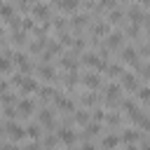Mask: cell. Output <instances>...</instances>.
Returning <instances> with one entry per match:
<instances>
[{
	"label": "cell",
	"mask_w": 150,
	"mask_h": 150,
	"mask_svg": "<svg viewBox=\"0 0 150 150\" xmlns=\"http://www.w3.org/2000/svg\"><path fill=\"white\" fill-rule=\"evenodd\" d=\"M120 94H122V87L110 84V87L105 89V103H108V105H117V103H120Z\"/></svg>",
	"instance_id": "cell-1"
},
{
	"label": "cell",
	"mask_w": 150,
	"mask_h": 150,
	"mask_svg": "<svg viewBox=\"0 0 150 150\" xmlns=\"http://www.w3.org/2000/svg\"><path fill=\"white\" fill-rule=\"evenodd\" d=\"M33 110H35V103H33V101H28V98L19 101V105H16V112H19L21 117H30V115H33Z\"/></svg>",
	"instance_id": "cell-2"
},
{
	"label": "cell",
	"mask_w": 150,
	"mask_h": 150,
	"mask_svg": "<svg viewBox=\"0 0 150 150\" xmlns=\"http://www.w3.org/2000/svg\"><path fill=\"white\" fill-rule=\"evenodd\" d=\"M122 61H124V63H131L134 68L141 63V61H138V54H136V49H134V47H127V49H122Z\"/></svg>",
	"instance_id": "cell-3"
},
{
	"label": "cell",
	"mask_w": 150,
	"mask_h": 150,
	"mask_svg": "<svg viewBox=\"0 0 150 150\" xmlns=\"http://www.w3.org/2000/svg\"><path fill=\"white\" fill-rule=\"evenodd\" d=\"M129 19H131V23H143V26H145V19H148V16H145V12H143L141 7H131V9H129Z\"/></svg>",
	"instance_id": "cell-4"
},
{
	"label": "cell",
	"mask_w": 150,
	"mask_h": 150,
	"mask_svg": "<svg viewBox=\"0 0 150 150\" xmlns=\"http://www.w3.org/2000/svg\"><path fill=\"white\" fill-rule=\"evenodd\" d=\"M122 45V33H108L105 35V49H117Z\"/></svg>",
	"instance_id": "cell-5"
},
{
	"label": "cell",
	"mask_w": 150,
	"mask_h": 150,
	"mask_svg": "<svg viewBox=\"0 0 150 150\" xmlns=\"http://www.w3.org/2000/svg\"><path fill=\"white\" fill-rule=\"evenodd\" d=\"M122 87L129 89V91H134V89L138 87V80H136L131 73H122Z\"/></svg>",
	"instance_id": "cell-6"
},
{
	"label": "cell",
	"mask_w": 150,
	"mask_h": 150,
	"mask_svg": "<svg viewBox=\"0 0 150 150\" xmlns=\"http://www.w3.org/2000/svg\"><path fill=\"white\" fill-rule=\"evenodd\" d=\"M5 129H7V134H9L12 138H21V136H23V129H21V124H16L14 120H12V122H7V127H5Z\"/></svg>",
	"instance_id": "cell-7"
},
{
	"label": "cell",
	"mask_w": 150,
	"mask_h": 150,
	"mask_svg": "<svg viewBox=\"0 0 150 150\" xmlns=\"http://www.w3.org/2000/svg\"><path fill=\"white\" fill-rule=\"evenodd\" d=\"M56 7L63 9V12H75V9L80 7V0H59Z\"/></svg>",
	"instance_id": "cell-8"
},
{
	"label": "cell",
	"mask_w": 150,
	"mask_h": 150,
	"mask_svg": "<svg viewBox=\"0 0 150 150\" xmlns=\"http://www.w3.org/2000/svg\"><path fill=\"white\" fill-rule=\"evenodd\" d=\"M73 56H75V49H73L70 54H66V56L61 59V66H63V68H68V70H77V61H75Z\"/></svg>",
	"instance_id": "cell-9"
},
{
	"label": "cell",
	"mask_w": 150,
	"mask_h": 150,
	"mask_svg": "<svg viewBox=\"0 0 150 150\" xmlns=\"http://www.w3.org/2000/svg\"><path fill=\"white\" fill-rule=\"evenodd\" d=\"M84 84H87L89 89H98V87H101V77H98L96 73H87V75H84Z\"/></svg>",
	"instance_id": "cell-10"
},
{
	"label": "cell",
	"mask_w": 150,
	"mask_h": 150,
	"mask_svg": "<svg viewBox=\"0 0 150 150\" xmlns=\"http://www.w3.org/2000/svg\"><path fill=\"white\" fill-rule=\"evenodd\" d=\"M33 14H35L40 21H47V19H49V7H47V5H35Z\"/></svg>",
	"instance_id": "cell-11"
},
{
	"label": "cell",
	"mask_w": 150,
	"mask_h": 150,
	"mask_svg": "<svg viewBox=\"0 0 150 150\" xmlns=\"http://www.w3.org/2000/svg\"><path fill=\"white\" fill-rule=\"evenodd\" d=\"M35 38H38V40H33V42H30V52H33V54L42 52V49H45V42H47V40H45V35H35Z\"/></svg>",
	"instance_id": "cell-12"
},
{
	"label": "cell",
	"mask_w": 150,
	"mask_h": 150,
	"mask_svg": "<svg viewBox=\"0 0 150 150\" xmlns=\"http://www.w3.org/2000/svg\"><path fill=\"white\" fill-rule=\"evenodd\" d=\"M40 122H42L45 127L54 129V115H52V110H42V112H40Z\"/></svg>",
	"instance_id": "cell-13"
},
{
	"label": "cell",
	"mask_w": 150,
	"mask_h": 150,
	"mask_svg": "<svg viewBox=\"0 0 150 150\" xmlns=\"http://www.w3.org/2000/svg\"><path fill=\"white\" fill-rule=\"evenodd\" d=\"M14 63H16V66H21V70H23V73H28V70H30V63H28V59H26L23 54H14Z\"/></svg>",
	"instance_id": "cell-14"
},
{
	"label": "cell",
	"mask_w": 150,
	"mask_h": 150,
	"mask_svg": "<svg viewBox=\"0 0 150 150\" xmlns=\"http://www.w3.org/2000/svg\"><path fill=\"white\" fill-rule=\"evenodd\" d=\"M105 73H108L110 77H117V75H122L124 70H122V66H120V63H108V66H105Z\"/></svg>",
	"instance_id": "cell-15"
},
{
	"label": "cell",
	"mask_w": 150,
	"mask_h": 150,
	"mask_svg": "<svg viewBox=\"0 0 150 150\" xmlns=\"http://www.w3.org/2000/svg\"><path fill=\"white\" fill-rule=\"evenodd\" d=\"M120 21H122V12L115 9V7L108 9V23H120Z\"/></svg>",
	"instance_id": "cell-16"
},
{
	"label": "cell",
	"mask_w": 150,
	"mask_h": 150,
	"mask_svg": "<svg viewBox=\"0 0 150 150\" xmlns=\"http://www.w3.org/2000/svg\"><path fill=\"white\" fill-rule=\"evenodd\" d=\"M87 19H89L87 14H75L70 23H73V28H82V26H87Z\"/></svg>",
	"instance_id": "cell-17"
},
{
	"label": "cell",
	"mask_w": 150,
	"mask_h": 150,
	"mask_svg": "<svg viewBox=\"0 0 150 150\" xmlns=\"http://www.w3.org/2000/svg\"><path fill=\"white\" fill-rule=\"evenodd\" d=\"M40 75H42L45 80H54V77H56V70H54L52 66H40Z\"/></svg>",
	"instance_id": "cell-18"
},
{
	"label": "cell",
	"mask_w": 150,
	"mask_h": 150,
	"mask_svg": "<svg viewBox=\"0 0 150 150\" xmlns=\"http://www.w3.org/2000/svg\"><path fill=\"white\" fill-rule=\"evenodd\" d=\"M61 141H63L66 145H73V143H75V134H73L70 129H61Z\"/></svg>",
	"instance_id": "cell-19"
},
{
	"label": "cell",
	"mask_w": 150,
	"mask_h": 150,
	"mask_svg": "<svg viewBox=\"0 0 150 150\" xmlns=\"http://www.w3.org/2000/svg\"><path fill=\"white\" fill-rule=\"evenodd\" d=\"M91 33L94 35H108V23H94L91 26Z\"/></svg>",
	"instance_id": "cell-20"
},
{
	"label": "cell",
	"mask_w": 150,
	"mask_h": 150,
	"mask_svg": "<svg viewBox=\"0 0 150 150\" xmlns=\"http://www.w3.org/2000/svg\"><path fill=\"white\" fill-rule=\"evenodd\" d=\"M56 105H59L61 110H73V101H68V98H63V96H56Z\"/></svg>",
	"instance_id": "cell-21"
},
{
	"label": "cell",
	"mask_w": 150,
	"mask_h": 150,
	"mask_svg": "<svg viewBox=\"0 0 150 150\" xmlns=\"http://www.w3.org/2000/svg\"><path fill=\"white\" fill-rule=\"evenodd\" d=\"M12 42H14V45H23V42H26V33H23V30H14V33H12Z\"/></svg>",
	"instance_id": "cell-22"
},
{
	"label": "cell",
	"mask_w": 150,
	"mask_h": 150,
	"mask_svg": "<svg viewBox=\"0 0 150 150\" xmlns=\"http://www.w3.org/2000/svg\"><path fill=\"white\" fill-rule=\"evenodd\" d=\"M89 117H91V115H89L87 110H80V112L75 115V122H77V124H87V122H89Z\"/></svg>",
	"instance_id": "cell-23"
},
{
	"label": "cell",
	"mask_w": 150,
	"mask_h": 150,
	"mask_svg": "<svg viewBox=\"0 0 150 150\" xmlns=\"http://www.w3.org/2000/svg\"><path fill=\"white\" fill-rule=\"evenodd\" d=\"M138 98H141V103L145 105L148 98H150V89H148V87H141V89H138Z\"/></svg>",
	"instance_id": "cell-24"
},
{
	"label": "cell",
	"mask_w": 150,
	"mask_h": 150,
	"mask_svg": "<svg viewBox=\"0 0 150 150\" xmlns=\"http://www.w3.org/2000/svg\"><path fill=\"white\" fill-rule=\"evenodd\" d=\"M98 101H101V98H98L96 94H87V96H82V103H84V105H94V103H98Z\"/></svg>",
	"instance_id": "cell-25"
},
{
	"label": "cell",
	"mask_w": 150,
	"mask_h": 150,
	"mask_svg": "<svg viewBox=\"0 0 150 150\" xmlns=\"http://www.w3.org/2000/svg\"><path fill=\"white\" fill-rule=\"evenodd\" d=\"M61 49H63V45H61V42H49V49H47V52L54 56V54H61Z\"/></svg>",
	"instance_id": "cell-26"
},
{
	"label": "cell",
	"mask_w": 150,
	"mask_h": 150,
	"mask_svg": "<svg viewBox=\"0 0 150 150\" xmlns=\"http://www.w3.org/2000/svg\"><path fill=\"white\" fill-rule=\"evenodd\" d=\"M40 96H42V98H45V101H49V98H54V96H56V91H54V89H52V87H45V89H42V91H40Z\"/></svg>",
	"instance_id": "cell-27"
},
{
	"label": "cell",
	"mask_w": 150,
	"mask_h": 150,
	"mask_svg": "<svg viewBox=\"0 0 150 150\" xmlns=\"http://www.w3.org/2000/svg\"><path fill=\"white\" fill-rule=\"evenodd\" d=\"M2 103H5V105H14V103H16V96H14V94L2 91Z\"/></svg>",
	"instance_id": "cell-28"
},
{
	"label": "cell",
	"mask_w": 150,
	"mask_h": 150,
	"mask_svg": "<svg viewBox=\"0 0 150 150\" xmlns=\"http://www.w3.org/2000/svg\"><path fill=\"white\" fill-rule=\"evenodd\" d=\"M98 131H101L98 124H89V122H87V131H84V136H96Z\"/></svg>",
	"instance_id": "cell-29"
},
{
	"label": "cell",
	"mask_w": 150,
	"mask_h": 150,
	"mask_svg": "<svg viewBox=\"0 0 150 150\" xmlns=\"http://www.w3.org/2000/svg\"><path fill=\"white\" fill-rule=\"evenodd\" d=\"M136 141H138V134H136V131H124V143L131 145V143H136Z\"/></svg>",
	"instance_id": "cell-30"
},
{
	"label": "cell",
	"mask_w": 150,
	"mask_h": 150,
	"mask_svg": "<svg viewBox=\"0 0 150 150\" xmlns=\"http://www.w3.org/2000/svg\"><path fill=\"white\" fill-rule=\"evenodd\" d=\"M12 14H14V9H12L9 5H0V16H2V19H9Z\"/></svg>",
	"instance_id": "cell-31"
},
{
	"label": "cell",
	"mask_w": 150,
	"mask_h": 150,
	"mask_svg": "<svg viewBox=\"0 0 150 150\" xmlns=\"http://www.w3.org/2000/svg\"><path fill=\"white\" fill-rule=\"evenodd\" d=\"M9 68H12V61H9V59L2 54V56H0V70H2V73H7Z\"/></svg>",
	"instance_id": "cell-32"
},
{
	"label": "cell",
	"mask_w": 150,
	"mask_h": 150,
	"mask_svg": "<svg viewBox=\"0 0 150 150\" xmlns=\"http://www.w3.org/2000/svg\"><path fill=\"white\" fill-rule=\"evenodd\" d=\"M26 131H28V136H30V138H38V136H40V124H30Z\"/></svg>",
	"instance_id": "cell-33"
},
{
	"label": "cell",
	"mask_w": 150,
	"mask_h": 150,
	"mask_svg": "<svg viewBox=\"0 0 150 150\" xmlns=\"http://www.w3.org/2000/svg\"><path fill=\"white\" fill-rule=\"evenodd\" d=\"M120 122H122L120 115H108V124H110V127H120Z\"/></svg>",
	"instance_id": "cell-34"
},
{
	"label": "cell",
	"mask_w": 150,
	"mask_h": 150,
	"mask_svg": "<svg viewBox=\"0 0 150 150\" xmlns=\"http://www.w3.org/2000/svg\"><path fill=\"white\" fill-rule=\"evenodd\" d=\"M103 145H105V148H112V145H117V138H115V136H105V138H103Z\"/></svg>",
	"instance_id": "cell-35"
},
{
	"label": "cell",
	"mask_w": 150,
	"mask_h": 150,
	"mask_svg": "<svg viewBox=\"0 0 150 150\" xmlns=\"http://www.w3.org/2000/svg\"><path fill=\"white\" fill-rule=\"evenodd\" d=\"M54 28H56V30H66V21H63V19H56V21H54Z\"/></svg>",
	"instance_id": "cell-36"
},
{
	"label": "cell",
	"mask_w": 150,
	"mask_h": 150,
	"mask_svg": "<svg viewBox=\"0 0 150 150\" xmlns=\"http://www.w3.org/2000/svg\"><path fill=\"white\" fill-rule=\"evenodd\" d=\"M94 120H103V110L96 108V110H94Z\"/></svg>",
	"instance_id": "cell-37"
},
{
	"label": "cell",
	"mask_w": 150,
	"mask_h": 150,
	"mask_svg": "<svg viewBox=\"0 0 150 150\" xmlns=\"http://www.w3.org/2000/svg\"><path fill=\"white\" fill-rule=\"evenodd\" d=\"M54 143H56L54 136H47V138H45V145H54Z\"/></svg>",
	"instance_id": "cell-38"
},
{
	"label": "cell",
	"mask_w": 150,
	"mask_h": 150,
	"mask_svg": "<svg viewBox=\"0 0 150 150\" xmlns=\"http://www.w3.org/2000/svg\"><path fill=\"white\" fill-rule=\"evenodd\" d=\"M21 26H23V28H30V26H33V21H30V19H23V21H21Z\"/></svg>",
	"instance_id": "cell-39"
},
{
	"label": "cell",
	"mask_w": 150,
	"mask_h": 150,
	"mask_svg": "<svg viewBox=\"0 0 150 150\" xmlns=\"http://www.w3.org/2000/svg\"><path fill=\"white\" fill-rule=\"evenodd\" d=\"M2 91H7V82H2V80H0V94H2Z\"/></svg>",
	"instance_id": "cell-40"
},
{
	"label": "cell",
	"mask_w": 150,
	"mask_h": 150,
	"mask_svg": "<svg viewBox=\"0 0 150 150\" xmlns=\"http://www.w3.org/2000/svg\"><path fill=\"white\" fill-rule=\"evenodd\" d=\"M138 2H141L143 7H148V2H150V0H138Z\"/></svg>",
	"instance_id": "cell-41"
},
{
	"label": "cell",
	"mask_w": 150,
	"mask_h": 150,
	"mask_svg": "<svg viewBox=\"0 0 150 150\" xmlns=\"http://www.w3.org/2000/svg\"><path fill=\"white\" fill-rule=\"evenodd\" d=\"M0 38H2V28H0Z\"/></svg>",
	"instance_id": "cell-42"
},
{
	"label": "cell",
	"mask_w": 150,
	"mask_h": 150,
	"mask_svg": "<svg viewBox=\"0 0 150 150\" xmlns=\"http://www.w3.org/2000/svg\"><path fill=\"white\" fill-rule=\"evenodd\" d=\"M0 134H2V127H0Z\"/></svg>",
	"instance_id": "cell-43"
}]
</instances>
